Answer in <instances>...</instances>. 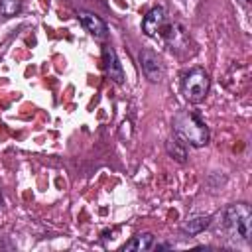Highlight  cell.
I'll list each match as a JSON object with an SVG mask.
<instances>
[{"instance_id": "obj_1", "label": "cell", "mask_w": 252, "mask_h": 252, "mask_svg": "<svg viewBox=\"0 0 252 252\" xmlns=\"http://www.w3.org/2000/svg\"><path fill=\"white\" fill-rule=\"evenodd\" d=\"M173 134L185 146L203 148L209 144V128L197 114L189 110H181L173 116Z\"/></svg>"}, {"instance_id": "obj_2", "label": "cell", "mask_w": 252, "mask_h": 252, "mask_svg": "<svg viewBox=\"0 0 252 252\" xmlns=\"http://www.w3.org/2000/svg\"><path fill=\"white\" fill-rule=\"evenodd\" d=\"M224 224L232 234H236L248 242L252 236V211H250V207L246 203H232L224 211Z\"/></svg>"}, {"instance_id": "obj_3", "label": "cell", "mask_w": 252, "mask_h": 252, "mask_svg": "<svg viewBox=\"0 0 252 252\" xmlns=\"http://www.w3.org/2000/svg\"><path fill=\"white\" fill-rule=\"evenodd\" d=\"M209 87H211V79H209L207 71L201 69V67H195V69H191L189 73L183 75L181 91H183V94L189 102H201L207 96Z\"/></svg>"}, {"instance_id": "obj_4", "label": "cell", "mask_w": 252, "mask_h": 252, "mask_svg": "<svg viewBox=\"0 0 252 252\" xmlns=\"http://www.w3.org/2000/svg\"><path fill=\"white\" fill-rule=\"evenodd\" d=\"M140 67H142L144 77L150 83H159L161 81V75H163L161 63H159V57L152 49H142L140 51Z\"/></svg>"}, {"instance_id": "obj_5", "label": "cell", "mask_w": 252, "mask_h": 252, "mask_svg": "<svg viewBox=\"0 0 252 252\" xmlns=\"http://www.w3.org/2000/svg\"><path fill=\"white\" fill-rule=\"evenodd\" d=\"M163 26H165V10L161 6H156L144 16L142 32L146 35H150V37H156V35H159L163 32Z\"/></svg>"}, {"instance_id": "obj_6", "label": "cell", "mask_w": 252, "mask_h": 252, "mask_svg": "<svg viewBox=\"0 0 252 252\" xmlns=\"http://www.w3.org/2000/svg\"><path fill=\"white\" fill-rule=\"evenodd\" d=\"M102 63H104L106 77H108L110 81H114V83H118V85L124 83V71H122V65H120L118 57H116V51H114L110 45L102 47Z\"/></svg>"}, {"instance_id": "obj_7", "label": "cell", "mask_w": 252, "mask_h": 252, "mask_svg": "<svg viewBox=\"0 0 252 252\" xmlns=\"http://www.w3.org/2000/svg\"><path fill=\"white\" fill-rule=\"evenodd\" d=\"M79 22L83 24V28H85L94 39H104L106 33H108L106 24H104L98 16H94L93 12H79Z\"/></svg>"}, {"instance_id": "obj_8", "label": "cell", "mask_w": 252, "mask_h": 252, "mask_svg": "<svg viewBox=\"0 0 252 252\" xmlns=\"http://www.w3.org/2000/svg\"><path fill=\"white\" fill-rule=\"evenodd\" d=\"M209 224H211V217H209V215H195V217H189V219L181 224V230H183L185 234L193 236V234L203 232Z\"/></svg>"}, {"instance_id": "obj_9", "label": "cell", "mask_w": 252, "mask_h": 252, "mask_svg": "<svg viewBox=\"0 0 252 252\" xmlns=\"http://www.w3.org/2000/svg\"><path fill=\"white\" fill-rule=\"evenodd\" d=\"M152 246H154V234L144 232V234H138L132 240H128L122 246V250H138V252H142V250H150Z\"/></svg>"}, {"instance_id": "obj_10", "label": "cell", "mask_w": 252, "mask_h": 252, "mask_svg": "<svg viewBox=\"0 0 252 252\" xmlns=\"http://www.w3.org/2000/svg\"><path fill=\"white\" fill-rule=\"evenodd\" d=\"M165 150H167V154H169L171 158H175L179 163H185L187 152H185V144H183V142H179L177 138H175V140H169V142L165 144Z\"/></svg>"}, {"instance_id": "obj_11", "label": "cell", "mask_w": 252, "mask_h": 252, "mask_svg": "<svg viewBox=\"0 0 252 252\" xmlns=\"http://www.w3.org/2000/svg\"><path fill=\"white\" fill-rule=\"evenodd\" d=\"M22 8V0H0V14L10 18V16H16Z\"/></svg>"}, {"instance_id": "obj_12", "label": "cell", "mask_w": 252, "mask_h": 252, "mask_svg": "<svg viewBox=\"0 0 252 252\" xmlns=\"http://www.w3.org/2000/svg\"><path fill=\"white\" fill-rule=\"evenodd\" d=\"M132 136V122L130 120H124L122 126H120V138L122 140H128Z\"/></svg>"}, {"instance_id": "obj_13", "label": "cell", "mask_w": 252, "mask_h": 252, "mask_svg": "<svg viewBox=\"0 0 252 252\" xmlns=\"http://www.w3.org/2000/svg\"><path fill=\"white\" fill-rule=\"evenodd\" d=\"M0 205H2V197H0Z\"/></svg>"}]
</instances>
